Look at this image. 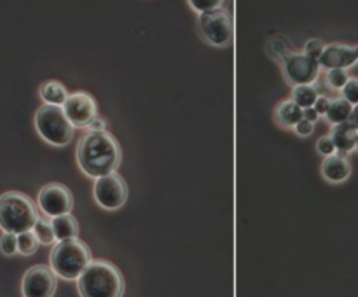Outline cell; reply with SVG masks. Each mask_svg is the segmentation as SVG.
Masks as SVG:
<instances>
[{
  "instance_id": "16",
  "label": "cell",
  "mask_w": 358,
  "mask_h": 297,
  "mask_svg": "<svg viewBox=\"0 0 358 297\" xmlns=\"http://www.w3.org/2000/svg\"><path fill=\"white\" fill-rule=\"evenodd\" d=\"M40 100L44 105H53V107H63L69 100V89L58 81H46L39 89Z\"/></svg>"
},
{
  "instance_id": "22",
  "label": "cell",
  "mask_w": 358,
  "mask_h": 297,
  "mask_svg": "<svg viewBox=\"0 0 358 297\" xmlns=\"http://www.w3.org/2000/svg\"><path fill=\"white\" fill-rule=\"evenodd\" d=\"M350 75H348V70H327V75H325V81H327L329 88L332 89H341L344 88V86L348 84V81H350Z\"/></svg>"
},
{
  "instance_id": "32",
  "label": "cell",
  "mask_w": 358,
  "mask_h": 297,
  "mask_svg": "<svg viewBox=\"0 0 358 297\" xmlns=\"http://www.w3.org/2000/svg\"><path fill=\"white\" fill-rule=\"evenodd\" d=\"M351 123H353L355 128L358 130V105L353 108V114H351Z\"/></svg>"
},
{
  "instance_id": "27",
  "label": "cell",
  "mask_w": 358,
  "mask_h": 297,
  "mask_svg": "<svg viewBox=\"0 0 358 297\" xmlns=\"http://www.w3.org/2000/svg\"><path fill=\"white\" fill-rule=\"evenodd\" d=\"M189 5L200 14H204V12L213 11L217 8H222V2L219 0H210V2H200V0H189Z\"/></svg>"
},
{
  "instance_id": "19",
  "label": "cell",
  "mask_w": 358,
  "mask_h": 297,
  "mask_svg": "<svg viewBox=\"0 0 358 297\" xmlns=\"http://www.w3.org/2000/svg\"><path fill=\"white\" fill-rule=\"evenodd\" d=\"M318 97L320 93L315 86H296V88L292 89V97H290V100H292L296 105H299L302 110H306V108L315 107Z\"/></svg>"
},
{
  "instance_id": "7",
  "label": "cell",
  "mask_w": 358,
  "mask_h": 297,
  "mask_svg": "<svg viewBox=\"0 0 358 297\" xmlns=\"http://www.w3.org/2000/svg\"><path fill=\"white\" fill-rule=\"evenodd\" d=\"M93 198L100 209L116 212L123 209L128 201V184L119 174H110L95 180L93 185Z\"/></svg>"
},
{
  "instance_id": "20",
  "label": "cell",
  "mask_w": 358,
  "mask_h": 297,
  "mask_svg": "<svg viewBox=\"0 0 358 297\" xmlns=\"http://www.w3.org/2000/svg\"><path fill=\"white\" fill-rule=\"evenodd\" d=\"M34 235L37 236L40 245H53L56 241L54 238V231H53V222H51L49 217L43 215L39 217L37 224L34 226Z\"/></svg>"
},
{
  "instance_id": "14",
  "label": "cell",
  "mask_w": 358,
  "mask_h": 297,
  "mask_svg": "<svg viewBox=\"0 0 358 297\" xmlns=\"http://www.w3.org/2000/svg\"><path fill=\"white\" fill-rule=\"evenodd\" d=\"M350 175L351 166L346 158L335 154L331 156V158H325L324 163H322V177L331 184H341V182L348 180Z\"/></svg>"
},
{
  "instance_id": "1",
  "label": "cell",
  "mask_w": 358,
  "mask_h": 297,
  "mask_svg": "<svg viewBox=\"0 0 358 297\" xmlns=\"http://www.w3.org/2000/svg\"><path fill=\"white\" fill-rule=\"evenodd\" d=\"M77 165L88 177L98 178L116 174L121 165V145L108 132H88L75 151Z\"/></svg>"
},
{
  "instance_id": "13",
  "label": "cell",
  "mask_w": 358,
  "mask_h": 297,
  "mask_svg": "<svg viewBox=\"0 0 358 297\" xmlns=\"http://www.w3.org/2000/svg\"><path fill=\"white\" fill-rule=\"evenodd\" d=\"M331 136L335 149H337L335 154L341 156V158H346L351 151H355V147H357L358 130L351 121H348V123L337 124V126L332 128Z\"/></svg>"
},
{
  "instance_id": "26",
  "label": "cell",
  "mask_w": 358,
  "mask_h": 297,
  "mask_svg": "<svg viewBox=\"0 0 358 297\" xmlns=\"http://www.w3.org/2000/svg\"><path fill=\"white\" fill-rule=\"evenodd\" d=\"M324 49L325 44L320 39H309L308 43L305 44V54L313 60H320V56L324 54Z\"/></svg>"
},
{
  "instance_id": "24",
  "label": "cell",
  "mask_w": 358,
  "mask_h": 297,
  "mask_svg": "<svg viewBox=\"0 0 358 297\" xmlns=\"http://www.w3.org/2000/svg\"><path fill=\"white\" fill-rule=\"evenodd\" d=\"M341 95H343V98L348 102V104H351L353 107H357L358 105V79L351 78L350 81H348V84L341 89Z\"/></svg>"
},
{
  "instance_id": "23",
  "label": "cell",
  "mask_w": 358,
  "mask_h": 297,
  "mask_svg": "<svg viewBox=\"0 0 358 297\" xmlns=\"http://www.w3.org/2000/svg\"><path fill=\"white\" fill-rule=\"evenodd\" d=\"M0 254L5 257H14L18 254V235L2 233L0 236Z\"/></svg>"
},
{
  "instance_id": "12",
  "label": "cell",
  "mask_w": 358,
  "mask_h": 297,
  "mask_svg": "<svg viewBox=\"0 0 358 297\" xmlns=\"http://www.w3.org/2000/svg\"><path fill=\"white\" fill-rule=\"evenodd\" d=\"M320 67L325 70H348L357 63L355 56V47L348 44H327L324 49V54L320 56Z\"/></svg>"
},
{
  "instance_id": "28",
  "label": "cell",
  "mask_w": 358,
  "mask_h": 297,
  "mask_svg": "<svg viewBox=\"0 0 358 297\" xmlns=\"http://www.w3.org/2000/svg\"><path fill=\"white\" fill-rule=\"evenodd\" d=\"M294 132H296L297 136H302V139H306V136L313 135V132H315V124L309 123V121H306V119H302L296 128H294Z\"/></svg>"
},
{
  "instance_id": "30",
  "label": "cell",
  "mask_w": 358,
  "mask_h": 297,
  "mask_svg": "<svg viewBox=\"0 0 358 297\" xmlns=\"http://www.w3.org/2000/svg\"><path fill=\"white\" fill-rule=\"evenodd\" d=\"M88 132H107V123H105V119H102V117H97V119L93 121L88 126Z\"/></svg>"
},
{
  "instance_id": "6",
  "label": "cell",
  "mask_w": 358,
  "mask_h": 297,
  "mask_svg": "<svg viewBox=\"0 0 358 297\" xmlns=\"http://www.w3.org/2000/svg\"><path fill=\"white\" fill-rule=\"evenodd\" d=\"M198 32L201 39L213 47L229 46L232 39V20L228 9L217 8L198 16Z\"/></svg>"
},
{
  "instance_id": "18",
  "label": "cell",
  "mask_w": 358,
  "mask_h": 297,
  "mask_svg": "<svg viewBox=\"0 0 358 297\" xmlns=\"http://www.w3.org/2000/svg\"><path fill=\"white\" fill-rule=\"evenodd\" d=\"M353 108H355L353 105L348 104L343 97L334 98V100H331V105H329V110H327L329 123L334 124V126L348 123V121H351Z\"/></svg>"
},
{
  "instance_id": "5",
  "label": "cell",
  "mask_w": 358,
  "mask_h": 297,
  "mask_svg": "<svg viewBox=\"0 0 358 297\" xmlns=\"http://www.w3.org/2000/svg\"><path fill=\"white\" fill-rule=\"evenodd\" d=\"M35 130L40 139L54 147H65L72 142L73 130L72 123L63 112V107L43 105L37 108L34 117Z\"/></svg>"
},
{
  "instance_id": "17",
  "label": "cell",
  "mask_w": 358,
  "mask_h": 297,
  "mask_svg": "<svg viewBox=\"0 0 358 297\" xmlns=\"http://www.w3.org/2000/svg\"><path fill=\"white\" fill-rule=\"evenodd\" d=\"M53 222V231L56 241H65V239H75L79 238V222L73 215H62L56 219H51Z\"/></svg>"
},
{
  "instance_id": "2",
  "label": "cell",
  "mask_w": 358,
  "mask_h": 297,
  "mask_svg": "<svg viewBox=\"0 0 358 297\" xmlns=\"http://www.w3.org/2000/svg\"><path fill=\"white\" fill-rule=\"evenodd\" d=\"M39 206L35 205L30 196L20 191H8L0 196V229L2 233L34 231V226L39 220Z\"/></svg>"
},
{
  "instance_id": "8",
  "label": "cell",
  "mask_w": 358,
  "mask_h": 297,
  "mask_svg": "<svg viewBox=\"0 0 358 297\" xmlns=\"http://www.w3.org/2000/svg\"><path fill=\"white\" fill-rule=\"evenodd\" d=\"M37 206L49 219L69 215L73 210V194L67 185L51 182L37 194Z\"/></svg>"
},
{
  "instance_id": "31",
  "label": "cell",
  "mask_w": 358,
  "mask_h": 297,
  "mask_svg": "<svg viewBox=\"0 0 358 297\" xmlns=\"http://www.w3.org/2000/svg\"><path fill=\"white\" fill-rule=\"evenodd\" d=\"M302 114H305V119L309 121V123H313V124H315L316 121L320 119V114L316 112V110L313 107L311 108H306V110H302Z\"/></svg>"
},
{
  "instance_id": "29",
  "label": "cell",
  "mask_w": 358,
  "mask_h": 297,
  "mask_svg": "<svg viewBox=\"0 0 358 297\" xmlns=\"http://www.w3.org/2000/svg\"><path fill=\"white\" fill-rule=\"evenodd\" d=\"M329 105H331V98L324 97V95H320L318 100L315 104V110L320 114V116H327V110H329Z\"/></svg>"
},
{
  "instance_id": "4",
  "label": "cell",
  "mask_w": 358,
  "mask_h": 297,
  "mask_svg": "<svg viewBox=\"0 0 358 297\" xmlns=\"http://www.w3.org/2000/svg\"><path fill=\"white\" fill-rule=\"evenodd\" d=\"M93 261L95 259L91 248L79 238L58 241L49 255L51 270L56 273V276L69 282L72 280L77 282L79 276L88 270Z\"/></svg>"
},
{
  "instance_id": "15",
  "label": "cell",
  "mask_w": 358,
  "mask_h": 297,
  "mask_svg": "<svg viewBox=\"0 0 358 297\" xmlns=\"http://www.w3.org/2000/svg\"><path fill=\"white\" fill-rule=\"evenodd\" d=\"M274 123L281 128H289L294 130L300 121L305 119V114H302V108L299 105L294 104L292 100H283L276 105L274 108Z\"/></svg>"
},
{
  "instance_id": "34",
  "label": "cell",
  "mask_w": 358,
  "mask_h": 297,
  "mask_svg": "<svg viewBox=\"0 0 358 297\" xmlns=\"http://www.w3.org/2000/svg\"><path fill=\"white\" fill-rule=\"evenodd\" d=\"M355 149H357V151H358V136H357V147H355Z\"/></svg>"
},
{
  "instance_id": "9",
  "label": "cell",
  "mask_w": 358,
  "mask_h": 297,
  "mask_svg": "<svg viewBox=\"0 0 358 297\" xmlns=\"http://www.w3.org/2000/svg\"><path fill=\"white\" fill-rule=\"evenodd\" d=\"M281 69L285 73L289 84L296 86H313V82L320 75V62L306 56L305 53H287L281 58Z\"/></svg>"
},
{
  "instance_id": "33",
  "label": "cell",
  "mask_w": 358,
  "mask_h": 297,
  "mask_svg": "<svg viewBox=\"0 0 358 297\" xmlns=\"http://www.w3.org/2000/svg\"><path fill=\"white\" fill-rule=\"evenodd\" d=\"M355 56H357V62H358V46H355Z\"/></svg>"
},
{
  "instance_id": "11",
  "label": "cell",
  "mask_w": 358,
  "mask_h": 297,
  "mask_svg": "<svg viewBox=\"0 0 358 297\" xmlns=\"http://www.w3.org/2000/svg\"><path fill=\"white\" fill-rule=\"evenodd\" d=\"M63 112L73 128H86L98 117L97 100L86 91L70 93L69 100L63 105Z\"/></svg>"
},
{
  "instance_id": "3",
  "label": "cell",
  "mask_w": 358,
  "mask_h": 297,
  "mask_svg": "<svg viewBox=\"0 0 358 297\" xmlns=\"http://www.w3.org/2000/svg\"><path fill=\"white\" fill-rule=\"evenodd\" d=\"M77 290L81 297H123L124 278L108 261H93L79 276Z\"/></svg>"
},
{
  "instance_id": "25",
  "label": "cell",
  "mask_w": 358,
  "mask_h": 297,
  "mask_svg": "<svg viewBox=\"0 0 358 297\" xmlns=\"http://www.w3.org/2000/svg\"><path fill=\"white\" fill-rule=\"evenodd\" d=\"M316 152H318L320 156H324V158L335 156L337 149H335L331 135H325V136H322V139H318V142H316Z\"/></svg>"
},
{
  "instance_id": "21",
  "label": "cell",
  "mask_w": 358,
  "mask_h": 297,
  "mask_svg": "<svg viewBox=\"0 0 358 297\" xmlns=\"http://www.w3.org/2000/svg\"><path fill=\"white\" fill-rule=\"evenodd\" d=\"M39 247H40L39 239H37V236L34 235V231L18 235V254L23 255V257H30V255H34L35 252L39 250Z\"/></svg>"
},
{
  "instance_id": "10",
  "label": "cell",
  "mask_w": 358,
  "mask_h": 297,
  "mask_svg": "<svg viewBox=\"0 0 358 297\" xmlns=\"http://www.w3.org/2000/svg\"><path fill=\"white\" fill-rule=\"evenodd\" d=\"M58 289V276L51 266L37 264L27 270L21 278L23 297H53Z\"/></svg>"
}]
</instances>
